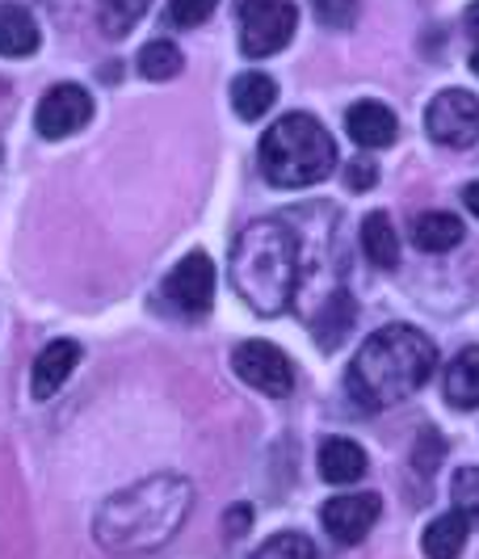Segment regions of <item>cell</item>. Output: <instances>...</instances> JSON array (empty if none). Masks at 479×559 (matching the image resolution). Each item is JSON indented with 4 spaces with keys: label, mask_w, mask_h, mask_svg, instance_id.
<instances>
[{
    "label": "cell",
    "mask_w": 479,
    "mask_h": 559,
    "mask_svg": "<svg viewBox=\"0 0 479 559\" xmlns=\"http://www.w3.org/2000/svg\"><path fill=\"white\" fill-rule=\"evenodd\" d=\"M194 504V488L181 476H152L131 484L127 492H118L101 504L97 513V543L118 556H140L160 543H169L181 531L185 513Z\"/></svg>",
    "instance_id": "obj_1"
},
{
    "label": "cell",
    "mask_w": 479,
    "mask_h": 559,
    "mask_svg": "<svg viewBox=\"0 0 479 559\" xmlns=\"http://www.w3.org/2000/svg\"><path fill=\"white\" fill-rule=\"evenodd\" d=\"M433 370H438V345L412 324H392L367 336V345L358 349L349 366V395L367 404L370 413H379L421 392Z\"/></svg>",
    "instance_id": "obj_2"
},
{
    "label": "cell",
    "mask_w": 479,
    "mask_h": 559,
    "mask_svg": "<svg viewBox=\"0 0 479 559\" xmlns=\"http://www.w3.org/2000/svg\"><path fill=\"white\" fill-rule=\"evenodd\" d=\"M231 286L261 316H278L299 290V236L283 219H256L231 249Z\"/></svg>",
    "instance_id": "obj_3"
},
{
    "label": "cell",
    "mask_w": 479,
    "mask_h": 559,
    "mask_svg": "<svg viewBox=\"0 0 479 559\" xmlns=\"http://www.w3.org/2000/svg\"><path fill=\"white\" fill-rule=\"evenodd\" d=\"M333 165L337 143L311 114H286L261 135V168L278 190H308L324 181Z\"/></svg>",
    "instance_id": "obj_4"
},
{
    "label": "cell",
    "mask_w": 479,
    "mask_h": 559,
    "mask_svg": "<svg viewBox=\"0 0 479 559\" xmlns=\"http://www.w3.org/2000/svg\"><path fill=\"white\" fill-rule=\"evenodd\" d=\"M299 26L290 0H244L240 4V51L249 59L278 56Z\"/></svg>",
    "instance_id": "obj_5"
},
{
    "label": "cell",
    "mask_w": 479,
    "mask_h": 559,
    "mask_svg": "<svg viewBox=\"0 0 479 559\" xmlns=\"http://www.w3.org/2000/svg\"><path fill=\"white\" fill-rule=\"evenodd\" d=\"M424 131L442 147H471L479 140V97L467 88H446L429 102Z\"/></svg>",
    "instance_id": "obj_6"
},
{
    "label": "cell",
    "mask_w": 479,
    "mask_h": 559,
    "mask_svg": "<svg viewBox=\"0 0 479 559\" xmlns=\"http://www.w3.org/2000/svg\"><path fill=\"white\" fill-rule=\"evenodd\" d=\"M231 370H236L249 388H256L261 395H274V400L290 395V388H295V366H290V358H286L278 345H270V341H244V345H236Z\"/></svg>",
    "instance_id": "obj_7"
},
{
    "label": "cell",
    "mask_w": 479,
    "mask_h": 559,
    "mask_svg": "<svg viewBox=\"0 0 479 559\" xmlns=\"http://www.w3.org/2000/svg\"><path fill=\"white\" fill-rule=\"evenodd\" d=\"M165 304H169L177 316H206L211 304H215V265H211V257L206 252H190V257H181L177 261V270H172L169 278H165Z\"/></svg>",
    "instance_id": "obj_8"
},
{
    "label": "cell",
    "mask_w": 479,
    "mask_h": 559,
    "mask_svg": "<svg viewBox=\"0 0 479 559\" xmlns=\"http://www.w3.org/2000/svg\"><path fill=\"white\" fill-rule=\"evenodd\" d=\"M88 118H93V102H88L85 88L81 84H56L38 102L34 127H38L43 140H68V135H76L85 127Z\"/></svg>",
    "instance_id": "obj_9"
},
{
    "label": "cell",
    "mask_w": 479,
    "mask_h": 559,
    "mask_svg": "<svg viewBox=\"0 0 479 559\" xmlns=\"http://www.w3.org/2000/svg\"><path fill=\"white\" fill-rule=\"evenodd\" d=\"M379 509H383V501H379L374 492H345V497L324 501L320 522H324V531L333 534L340 547H354V543H362V538L374 531Z\"/></svg>",
    "instance_id": "obj_10"
},
{
    "label": "cell",
    "mask_w": 479,
    "mask_h": 559,
    "mask_svg": "<svg viewBox=\"0 0 479 559\" xmlns=\"http://www.w3.org/2000/svg\"><path fill=\"white\" fill-rule=\"evenodd\" d=\"M81 345L76 341H68V336H59V341H51L38 358H34V370H29V395L34 400H51V395L72 379V370L81 366Z\"/></svg>",
    "instance_id": "obj_11"
},
{
    "label": "cell",
    "mask_w": 479,
    "mask_h": 559,
    "mask_svg": "<svg viewBox=\"0 0 479 559\" xmlns=\"http://www.w3.org/2000/svg\"><path fill=\"white\" fill-rule=\"evenodd\" d=\"M345 131L358 147H387L399 131L395 114L383 106V102H358L354 110L345 114Z\"/></svg>",
    "instance_id": "obj_12"
},
{
    "label": "cell",
    "mask_w": 479,
    "mask_h": 559,
    "mask_svg": "<svg viewBox=\"0 0 479 559\" xmlns=\"http://www.w3.org/2000/svg\"><path fill=\"white\" fill-rule=\"evenodd\" d=\"M315 463H320V476L328 479V484H358L370 467L367 450L358 447V442H349V438H324Z\"/></svg>",
    "instance_id": "obj_13"
},
{
    "label": "cell",
    "mask_w": 479,
    "mask_h": 559,
    "mask_svg": "<svg viewBox=\"0 0 479 559\" xmlns=\"http://www.w3.org/2000/svg\"><path fill=\"white\" fill-rule=\"evenodd\" d=\"M38 22L29 17L26 4H0V56L22 59L38 51Z\"/></svg>",
    "instance_id": "obj_14"
},
{
    "label": "cell",
    "mask_w": 479,
    "mask_h": 559,
    "mask_svg": "<svg viewBox=\"0 0 479 559\" xmlns=\"http://www.w3.org/2000/svg\"><path fill=\"white\" fill-rule=\"evenodd\" d=\"M467 531H471L467 513L451 509V513H442V518H433V522L424 526L421 551L429 559H458L463 547H467Z\"/></svg>",
    "instance_id": "obj_15"
},
{
    "label": "cell",
    "mask_w": 479,
    "mask_h": 559,
    "mask_svg": "<svg viewBox=\"0 0 479 559\" xmlns=\"http://www.w3.org/2000/svg\"><path fill=\"white\" fill-rule=\"evenodd\" d=\"M442 388H446V400H451L454 408H463V413L479 408V345H467L454 358Z\"/></svg>",
    "instance_id": "obj_16"
},
{
    "label": "cell",
    "mask_w": 479,
    "mask_h": 559,
    "mask_svg": "<svg viewBox=\"0 0 479 559\" xmlns=\"http://www.w3.org/2000/svg\"><path fill=\"white\" fill-rule=\"evenodd\" d=\"M274 102H278V84L270 81L265 72H244L231 84V106L244 122H256L261 114H270Z\"/></svg>",
    "instance_id": "obj_17"
},
{
    "label": "cell",
    "mask_w": 479,
    "mask_h": 559,
    "mask_svg": "<svg viewBox=\"0 0 479 559\" xmlns=\"http://www.w3.org/2000/svg\"><path fill=\"white\" fill-rule=\"evenodd\" d=\"M354 320H358V304L345 295V290H337L328 304H324V311H320V320H315V345L324 349V354H333L340 341L349 336V329H354Z\"/></svg>",
    "instance_id": "obj_18"
},
{
    "label": "cell",
    "mask_w": 479,
    "mask_h": 559,
    "mask_svg": "<svg viewBox=\"0 0 479 559\" xmlns=\"http://www.w3.org/2000/svg\"><path fill=\"white\" fill-rule=\"evenodd\" d=\"M463 236H467V231L458 224V215H446V211L417 215V224H412V240H417L424 252H451V249H458Z\"/></svg>",
    "instance_id": "obj_19"
},
{
    "label": "cell",
    "mask_w": 479,
    "mask_h": 559,
    "mask_svg": "<svg viewBox=\"0 0 479 559\" xmlns=\"http://www.w3.org/2000/svg\"><path fill=\"white\" fill-rule=\"evenodd\" d=\"M362 252L370 257V265H379V270H392L395 261H399V236H395L392 219L383 211H374V215L362 219Z\"/></svg>",
    "instance_id": "obj_20"
},
{
    "label": "cell",
    "mask_w": 479,
    "mask_h": 559,
    "mask_svg": "<svg viewBox=\"0 0 479 559\" xmlns=\"http://www.w3.org/2000/svg\"><path fill=\"white\" fill-rule=\"evenodd\" d=\"M147 9H152V0H97V26L110 38H122L140 26Z\"/></svg>",
    "instance_id": "obj_21"
},
{
    "label": "cell",
    "mask_w": 479,
    "mask_h": 559,
    "mask_svg": "<svg viewBox=\"0 0 479 559\" xmlns=\"http://www.w3.org/2000/svg\"><path fill=\"white\" fill-rule=\"evenodd\" d=\"M181 68H185V59H181V51L172 47L169 38H152L140 51V72L147 81H172Z\"/></svg>",
    "instance_id": "obj_22"
},
{
    "label": "cell",
    "mask_w": 479,
    "mask_h": 559,
    "mask_svg": "<svg viewBox=\"0 0 479 559\" xmlns=\"http://www.w3.org/2000/svg\"><path fill=\"white\" fill-rule=\"evenodd\" d=\"M253 559H315V543L299 531H283L274 538H265Z\"/></svg>",
    "instance_id": "obj_23"
},
{
    "label": "cell",
    "mask_w": 479,
    "mask_h": 559,
    "mask_svg": "<svg viewBox=\"0 0 479 559\" xmlns=\"http://www.w3.org/2000/svg\"><path fill=\"white\" fill-rule=\"evenodd\" d=\"M454 509L467 513V522H479V467H463L451 484Z\"/></svg>",
    "instance_id": "obj_24"
},
{
    "label": "cell",
    "mask_w": 479,
    "mask_h": 559,
    "mask_svg": "<svg viewBox=\"0 0 479 559\" xmlns=\"http://www.w3.org/2000/svg\"><path fill=\"white\" fill-rule=\"evenodd\" d=\"M320 26L328 29H349L358 22V0H311Z\"/></svg>",
    "instance_id": "obj_25"
},
{
    "label": "cell",
    "mask_w": 479,
    "mask_h": 559,
    "mask_svg": "<svg viewBox=\"0 0 479 559\" xmlns=\"http://www.w3.org/2000/svg\"><path fill=\"white\" fill-rule=\"evenodd\" d=\"M442 454H446V442H442V433L438 429H429L417 438V450H412V467L421 472V476H433L438 472V463H442Z\"/></svg>",
    "instance_id": "obj_26"
},
{
    "label": "cell",
    "mask_w": 479,
    "mask_h": 559,
    "mask_svg": "<svg viewBox=\"0 0 479 559\" xmlns=\"http://www.w3.org/2000/svg\"><path fill=\"white\" fill-rule=\"evenodd\" d=\"M219 0H169V22L172 26H202L215 13Z\"/></svg>",
    "instance_id": "obj_27"
},
{
    "label": "cell",
    "mask_w": 479,
    "mask_h": 559,
    "mask_svg": "<svg viewBox=\"0 0 479 559\" xmlns=\"http://www.w3.org/2000/svg\"><path fill=\"white\" fill-rule=\"evenodd\" d=\"M374 181H379V165L374 160H354L349 173H345V186L349 190H370Z\"/></svg>",
    "instance_id": "obj_28"
},
{
    "label": "cell",
    "mask_w": 479,
    "mask_h": 559,
    "mask_svg": "<svg viewBox=\"0 0 479 559\" xmlns=\"http://www.w3.org/2000/svg\"><path fill=\"white\" fill-rule=\"evenodd\" d=\"M244 526H249V504H236V509H231V518H227V531L240 534Z\"/></svg>",
    "instance_id": "obj_29"
},
{
    "label": "cell",
    "mask_w": 479,
    "mask_h": 559,
    "mask_svg": "<svg viewBox=\"0 0 479 559\" xmlns=\"http://www.w3.org/2000/svg\"><path fill=\"white\" fill-rule=\"evenodd\" d=\"M463 202H467V211H471V215L479 219V181H471V186L463 190Z\"/></svg>",
    "instance_id": "obj_30"
},
{
    "label": "cell",
    "mask_w": 479,
    "mask_h": 559,
    "mask_svg": "<svg viewBox=\"0 0 479 559\" xmlns=\"http://www.w3.org/2000/svg\"><path fill=\"white\" fill-rule=\"evenodd\" d=\"M463 22H467L471 34H479V0H471V9H467V17H463Z\"/></svg>",
    "instance_id": "obj_31"
},
{
    "label": "cell",
    "mask_w": 479,
    "mask_h": 559,
    "mask_svg": "<svg viewBox=\"0 0 479 559\" xmlns=\"http://www.w3.org/2000/svg\"><path fill=\"white\" fill-rule=\"evenodd\" d=\"M471 72H476V76H479V47H476V51H471Z\"/></svg>",
    "instance_id": "obj_32"
}]
</instances>
